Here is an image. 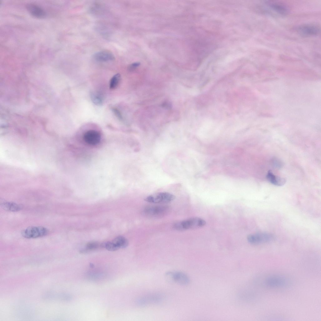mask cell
<instances>
[{
    "instance_id": "obj_22",
    "label": "cell",
    "mask_w": 321,
    "mask_h": 321,
    "mask_svg": "<svg viewBox=\"0 0 321 321\" xmlns=\"http://www.w3.org/2000/svg\"><path fill=\"white\" fill-rule=\"evenodd\" d=\"M139 65V63H133L129 66L128 69L129 71H132L134 70Z\"/></svg>"
},
{
    "instance_id": "obj_11",
    "label": "cell",
    "mask_w": 321,
    "mask_h": 321,
    "mask_svg": "<svg viewBox=\"0 0 321 321\" xmlns=\"http://www.w3.org/2000/svg\"><path fill=\"white\" fill-rule=\"evenodd\" d=\"M162 299L161 296L159 294H151L139 298L137 302L138 304L144 305L159 302Z\"/></svg>"
},
{
    "instance_id": "obj_4",
    "label": "cell",
    "mask_w": 321,
    "mask_h": 321,
    "mask_svg": "<svg viewBox=\"0 0 321 321\" xmlns=\"http://www.w3.org/2000/svg\"><path fill=\"white\" fill-rule=\"evenodd\" d=\"M82 139L87 145L96 146L98 145L102 140V135L97 130L90 129L86 131L83 134Z\"/></svg>"
},
{
    "instance_id": "obj_2",
    "label": "cell",
    "mask_w": 321,
    "mask_h": 321,
    "mask_svg": "<svg viewBox=\"0 0 321 321\" xmlns=\"http://www.w3.org/2000/svg\"><path fill=\"white\" fill-rule=\"evenodd\" d=\"M49 230L41 226H32L24 229L22 232V236L27 239L35 238L47 235Z\"/></svg>"
},
{
    "instance_id": "obj_3",
    "label": "cell",
    "mask_w": 321,
    "mask_h": 321,
    "mask_svg": "<svg viewBox=\"0 0 321 321\" xmlns=\"http://www.w3.org/2000/svg\"><path fill=\"white\" fill-rule=\"evenodd\" d=\"M170 210L168 206L164 205L149 206L143 210L144 213L150 217H160L167 214Z\"/></svg>"
},
{
    "instance_id": "obj_6",
    "label": "cell",
    "mask_w": 321,
    "mask_h": 321,
    "mask_svg": "<svg viewBox=\"0 0 321 321\" xmlns=\"http://www.w3.org/2000/svg\"><path fill=\"white\" fill-rule=\"evenodd\" d=\"M247 239L250 244L256 245L270 242L273 240L274 237L271 234L260 233L250 234Z\"/></svg>"
},
{
    "instance_id": "obj_5",
    "label": "cell",
    "mask_w": 321,
    "mask_h": 321,
    "mask_svg": "<svg viewBox=\"0 0 321 321\" xmlns=\"http://www.w3.org/2000/svg\"><path fill=\"white\" fill-rule=\"evenodd\" d=\"M175 196L167 192H160L146 197L145 200L153 203H165L170 202L175 199Z\"/></svg>"
},
{
    "instance_id": "obj_1",
    "label": "cell",
    "mask_w": 321,
    "mask_h": 321,
    "mask_svg": "<svg viewBox=\"0 0 321 321\" xmlns=\"http://www.w3.org/2000/svg\"><path fill=\"white\" fill-rule=\"evenodd\" d=\"M206 221L199 217H193L175 224L173 228L177 230L183 231L201 228L205 225Z\"/></svg>"
},
{
    "instance_id": "obj_10",
    "label": "cell",
    "mask_w": 321,
    "mask_h": 321,
    "mask_svg": "<svg viewBox=\"0 0 321 321\" xmlns=\"http://www.w3.org/2000/svg\"><path fill=\"white\" fill-rule=\"evenodd\" d=\"M265 4L271 10L280 15H285L289 12L288 8L281 3L275 1H266Z\"/></svg>"
},
{
    "instance_id": "obj_18",
    "label": "cell",
    "mask_w": 321,
    "mask_h": 321,
    "mask_svg": "<svg viewBox=\"0 0 321 321\" xmlns=\"http://www.w3.org/2000/svg\"><path fill=\"white\" fill-rule=\"evenodd\" d=\"M120 78V75L119 73L116 74L112 77L110 82L109 87L110 89H114L117 87Z\"/></svg>"
},
{
    "instance_id": "obj_9",
    "label": "cell",
    "mask_w": 321,
    "mask_h": 321,
    "mask_svg": "<svg viewBox=\"0 0 321 321\" xmlns=\"http://www.w3.org/2000/svg\"><path fill=\"white\" fill-rule=\"evenodd\" d=\"M297 32L304 37H310L317 35L319 31L318 27L313 24H305L297 28Z\"/></svg>"
},
{
    "instance_id": "obj_21",
    "label": "cell",
    "mask_w": 321,
    "mask_h": 321,
    "mask_svg": "<svg viewBox=\"0 0 321 321\" xmlns=\"http://www.w3.org/2000/svg\"><path fill=\"white\" fill-rule=\"evenodd\" d=\"M112 110L113 112V113L120 120H122L123 119V117L121 115V114L120 111L116 108H112Z\"/></svg>"
},
{
    "instance_id": "obj_24",
    "label": "cell",
    "mask_w": 321,
    "mask_h": 321,
    "mask_svg": "<svg viewBox=\"0 0 321 321\" xmlns=\"http://www.w3.org/2000/svg\"><path fill=\"white\" fill-rule=\"evenodd\" d=\"M162 106L163 107H165V108L166 107V108H168L170 107H171L170 104L168 103H167V102H165V103H164L162 104Z\"/></svg>"
},
{
    "instance_id": "obj_7",
    "label": "cell",
    "mask_w": 321,
    "mask_h": 321,
    "mask_svg": "<svg viewBox=\"0 0 321 321\" xmlns=\"http://www.w3.org/2000/svg\"><path fill=\"white\" fill-rule=\"evenodd\" d=\"M288 280L285 277L280 275H272L267 277L265 280V285L270 288H280L287 285Z\"/></svg>"
},
{
    "instance_id": "obj_12",
    "label": "cell",
    "mask_w": 321,
    "mask_h": 321,
    "mask_svg": "<svg viewBox=\"0 0 321 321\" xmlns=\"http://www.w3.org/2000/svg\"><path fill=\"white\" fill-rule=\"evenodd\" d=\"M95 60L99 62H104L113 60L114 55L110 52L104 50L97 52L93 55Z\"/></svg>"
},
{
    "instance_id": "obj_19",
    "label": "cell",
    "mask_w": 321,
    "mask_h": 321,
    "mask_svg": "<svg viewBox=\"0 0 321 321\" xmlns=\"http://www.w3.org/2000/svg\"><path fill=\"white\" fill-rule=\"evenodd\" d=\"M104 248L110 251H116L119 249V247L113 241L107 242L103 243Z\"/></svg>"
},
{
    "instance_id": "obj_16",
    "label": "cell",
    "mask_w": 321,
    "mask_h": 321,
    "mask_svg": "<svg viewBox=\"0 0 321 321\" xmlns=\"http://www.w3.org/2000/svg\"><path fill=\"white\" fill-rule=\"evenodd\" d=\"M119 248H126L128 245V241L125 237L119 236L116 237L112 241Z\"/></svg>"
},
{
    "instance_id": "obj_15",
    "label": "cell",
    "mask_w": 321,
    "mask_h": 321,
    "mask_svg": "<svg viewBox=\"0 0 321 321\" xmlns=\"http://www.w3.org/2000/svg\"><path fill=\"white\" fill-rule=\"evenodd\" d=\"M1 206L4 210L11 212H17L22 208L20 205L13 202H3L1 203Z\"/></svg>"
},
{
    "instance_id": "obj_17",
    "label": "cell",
    "mask_w": 321,
    "mask_h": 321,
    "mask_svg": "<svg viewBox=\"0 0 321 321\" xmlns=\"http://www.w3.org/2000/svg\"><path fill=\"white\" fill-rule=\"evenodd\" d=\"M90 95L91 100L95 104L98 106L103 104V99L99 95L92 92L90 93Z\"/></svg>"
},
{
    "instance_id": "obj_8",
    "label": "cell",
    "mask_w": 321,
    "mask_h": 321,
    "mask_svg": "<svg viewBox=\"0 0 321 321\" xmlns=\"http://www.w3.org/2000/svg\"><path fill=\"white\" fill-rule=\"evenodd\" d=\"M166 276L169 280L182 285L188 284L190 282L188 276L185 273L179 271L167 272Z\"/></svg>"
},
{
    "instance_id": "obj_20",
    "label": "cell",
    "mask_w": 321,
    "mask_h": 321,
    "mask_svg": "<svg viewBox=\"0 0 321 321\" xmlns=\"http://www.w3.org/2000/svg\"><path fill=\"white\" fill-rule=\"evenodd\" d=\"M99 246L98 244L96 242H91L88 243L87 245V248L82 250L83 252H86L88 250H93L97 249Z\"/></svg>"
},
{
    "instance_id": "obj_23",
    "label": "cell",
    "mask_w": 321,
    "mask_h": 321,
    "mask_svg": "<svg viewBox=\"0 0 321 321\" xmlns=\"http://www.w3.org/2000/svg\"><path fill=\"white\" fill-rule=\"evenodd\" d=\"M274 160V161L273 162L275 166L279 167H280L282 165L281 162L279 161V160L276 159H275Z\"/></svg>"
},
{
    "instance_id": "obj_13",
    "label": "cell",
    "mask_w": 321,
    "mask_h": 321,
    "mask_svg": "<svg viewBox=\"0 0 321 321\" xmlns=\"http://www.w3.org/2000/svg\"><path fill=\"white\" fill-rule=\"evenodd\" d=\"M26 8L29 12L35 17L43 18L45 15L44 10L37 5L32 3L28 4L27 5Z\"/></svg>"
},
{
    "instance_id": "obj_14",
    "label": "cell",
    "mask_w": 321,
    "mask_h": 321,
    "mask_svg": "<svg viewBox=\"0 0 321 321\" xmlns=\"http://www.w3.org/2000/svg\"><path fill=\"white\" fill-rule=\"evenodd\" d=\"M266 178L271 184L278 186H283L286 182L285 178L275 175L271 170L268 171Z\"/></svg>"
}]
</instances>
